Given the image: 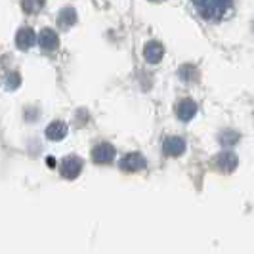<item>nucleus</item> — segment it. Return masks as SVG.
<instances>
[{
  "mask_svg": "<svg viewBox=\"0 0 254 254\" xmlns=\"http://www.w3.org/2000/svg\"><path fill=\"white\" fill-rule=\"evenodd\" d=\"M153 2H159V0H153Z\"/></svg>",
  "mask_w": 254,
  "mask_h": 254,
  "instance_id": "nucleus-19",
  "label": "nucleus"
},
{
  "mask_svg": "<svg viewBox=\"0 0 254 254\" xmlns=\"http://www.w3.org/2000/svg\"><path fill=\"white\" fill-rule=\"evenodd\" d=\"M37 40L38 38H37V35H35V31H33L31 27H23V29H19L17 35H15V46H17L19 50H29Z\"/></svg>",
  "mask_w": 254,
  "mask_h": 254,
  "instance_id": "nucleus-8",
  "label": "nucleus"
},
{
  "mask_svg": "<svg viewBox=\"0 0 254 254\" xmlns=\"http://www.w3.org/2000/svg\"><path fill=\"white\" fill-rule=\"evenodd\" d=\"M115 159V147L111 143H98L94 149H92V161L98 163V165H107Z\"/></svg>",
  "mask_w": 254,
  "mask_h": 254,
  "instance_id": "nucleus-4",
  "label": "nucleus"
},
{
  "mask_svg": "<svg viewBox=\"0 0 254 254\" xmlns=\"http://www.w3.org/2000/svg\"><path fill=\"white\" fill-rule=\"evenodd\" d=\"M82 159H78L75 155H71V157H67L64 159V163H62V176L67 180H75L80 172H82Z\"/></svg>",
  "mask_w": 254,
  "mask_h": 254,
  "instance_id": "nucleus-5",
  "label": "nucleus"
},
{
  "mask_svg": "<svg viewBox=\"0 0 254 254\" xmlns=\"http://www.w3.org/2000/svg\"><path fill=\"white\" fill-rule=\"evenodd\" d=\"M195 115H197V103L193 102L191 98H184V100L176 105V117H178L180 121L188 123Z\"/></svg>",
  "mask_w": 254,
  "mask_h": 254,
  "instance_id": "nucleus-7",
  "label": "nucleus"
},
{
  "mask_svg": "<svg viewBox=\"0 0 254 254\" xmlns=\"http://www.w3.org/2000/svg\"><path fill=\"white\" fill-rule=\"evenodd\" d=\"M195 10L206 21H220L231 10L233 0H191Z\"/></svg>",
  "mask_w": 254,
  "mask_h": 254,
  "instance_id": "nucleus-1",
  "label": "nucleus"
},
{
  "mask_svg": "<svg viewBox=\"0 0 254 254\" xmlns=\"http://www.w3.org/2000/svg\"><path fill=\"white\" fill-rule=\"evenodd\" d=\"M178 75L184 82H197V80H199V69H197L195 65H190V64L182 65Z\"/></svg>",
  "mask_w": 254,
  "mask_h": 254,
  "instance_id": "nucleus-13",
  "label": "nucleus"
},
{
  "mask_svg": "<svg viewBox=\"0 0 254 254\" xmlns=\"http://www.w3.org/2000/svg\"><path fill=\"white\" fill-rule=\"evenodd\" d=\"M67 132H69V128L64 121H54L46 127V138L52 141H60L67 136Z\"/></svg>",
  "mask_w": 254,
  "mask_h": 254,
  "instance_id": "nucleus-11",
  "label": "nucleus"
},
{
  "mask_svg": "<svg viewBox=\"0 0 254 254\" xmlns=\"http://www.w3.org/2000/svg\"><path fill=\"white\" fill-rule=\"evenodd\" d=\"M212 165L216 166V170H220V172L229 174V172H233L237 168L239 161H237V155L233 151H222L214 157V163Z\"/></svg>",
  "mask_w": 254,
  "mask_h": 254,
  "instance_id": "nucleus-2",
  "label": "nucleus"
},
{
  "mask_svg": "<svg viewBox=\"0 0 254 254\" xmlns=\"http://www.w3.org/2000/svg\"><path fill=\"white\" fill-rule=\"evenodd\" d=\"M38 44H40V48L44 52H54V50H58V46H60V38L56 35V31L44 29V31L38 35Z\"/></svg>",
  "mask_w": 254,
  "mask_h": 254,
  "instance_id": "nucleus-9",
  "label": "nucleus"
},
{
  "mask_svg": "<svg viewBox=\"0 0 254 254\" xmlns=\"http://www.w3.org/2000/svg\"><path fill=\"white\" fill-rule=\"evenodd\" d=\"M21 8L25 13H38L44 8V0H21Z\"/></svg>",
  "mask_w": 254,
  "mask_h": 254,
  "instance_id": "nucleus-15",
  "label": "nucleus"
},
{
  "mask_svg": "<svg viewBox=\"0 0 254 254\" xmlns=\"http://www.w3.org/2000/svg\"><path fill=\"white\" fill-rule=\"evenodd\" d=\"M119 166H121V170H125V172H138V170L147 166V161H145V157H143L141 153H128V155H125V157L121 159Z\"/></svg>",
  "mask_w": 254,
  "mask_h": 254,
  "instance_id": "nucleus-3",
  "label": "nucleus"
},
{
  "mask_svg": "<svg viewBox=\"0 0 254 254\" xmlns=\"http://www.w3.org/2000/svg\"><path fill=\"white\" fill-rule=\"evenodd\" d=\"M253 29H254V19H253Z\"/></svg>",
  "mask_w": 254,
  "mask_h": 254,
  "instance_id": "nucleus-18",
  "label": "nucleus"
},
{
  "mask_svg": "<svg viewBox=\"0 0 254 254\" xmlns=\"http://www.w3.org/2000/svg\"><path fill=\"white\" fill-rule=\"evenodd\" d=\"M218 141H220L224 147H233V145L239 141V132H235V130H231V128H226V130L220 132Z\"/></svg>",
  "mask_w": 254,
  "mask_h": 254,
  "instance_id": "nucleus-14",
  "label": "nucleus"
},
{
  "mask_svg": "<svg viewBox=\"0 0 254 254\" xmlns=\"http://www.w3.org/2000/svg\"><path fill=\"white\" fill-rule=\"evenodd\" d=\"M163 54H165V48H163V44L157 42V40L147 42L145 48H143V56H145V60H147L149 64H159V62L163 60Z\"/></svg>",
  "mask_w": 254,
  "mask_h": 254,
  "instance_id": "nucleus-10",
  "label": "nucleus"
},
{
  "mask_svg": "<svg viewBox=\"0 0 254 254\" xmlns=\"http://www.w3.org/2000/svg\"><path fill=\"white\" fill-rule=\"evenodd\" d=\"M163 151L166 157H180L186 151V140L180 136H170L163 141Z\"/></svg>",
  "mask_w": 254,
  "mask_h": 254,
  "instance_id": "nucleus-6",
  "label": "nucleus"
},
{
  "mask_svg": "<svg viewBox=\"0 0 254 254\" xmlns=\"http://www.w3.org/2000/svg\"><path fill=\"white\" fill-rule=\"evenodd\" d=\"M19 84H21V76L17 75V73H10V75L6 76V88L8 90H15Z\"/></svg>",
  "mask_w": 254,
  "mask_h": 254,
  "instance_id": "nucleus-16",
  "label": "nucleus"
},
{
  "mask_svg": "<svg viewBox=\"0 0 254 254\" xmlns=\"http://www.w3.org/2000/svg\"><path fill=\"white\" fill-rule=\"evenodd\" d=\"M46 165L50 166V168H54V165H56V159H54V157H48V159H46Z\"/></svg>",
  "mask_w": 254,
  "mask_h": 254,
  "instance_id": "nucleus-17",
  "label": "nucleus"
},
{
  "mask_svg": "<svg viewBox=\"0 0 254 254\" xmlns=\"http://www.w3.org/2000/svg\"><path fill=\"white\" fill-rule=\"evenodd\" d=\"M76 23V10L75 8H64L58 15V25L62 29H69Z\"/></svg>",
  "mask_w": 254,
  "mask_h": 254,
  "instance_id": "nucleus-12",
  "label": "nucleus"
}]
</instances>
